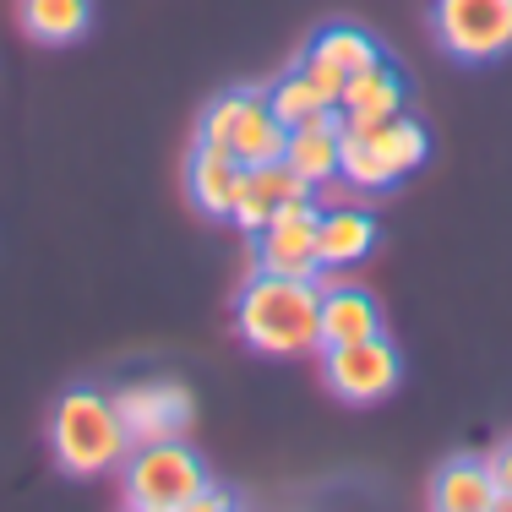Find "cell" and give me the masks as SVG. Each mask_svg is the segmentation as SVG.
I'll use <instances>...</instances> for the list:
<instances>
[{"label":"cell","instance_id":"obj_3","mask_svg":"<svg viewBox=\"0 0 512 512\" xmlns=\"http://www.w3.org/2000/svg\"><path fill=\"white\" fill-rule=\"evenodd\" d=\"M338 131H344L338 180L355 191H393L431 153V137H425L420 120H409V109L382 115V120H360V126H338Z\"/></svg>","mask_w":512,"mask_h":512},{"label":"cell","instance_id":"obj_1","mask_svg":"<svg viewBox=\"0 0 512 512\" xmlns=\"http://www.w3.org/2000/svg\"><path fill=\"white\" fill-rule=\"evenodd\" d=\"M316 306L322 284L316 278H284V273H256L235 300V333L256 355H306L316 349Z\"/></svg>","mask_w":512,"mask_h":512},{"label":"cell","instance_id":"obj_2","mask_svg":"<svg viewBox=\"0 0 512 512\" xmlns=\"http://www.w3.org/2000/svg\"><path fill=\"white\" fill-rule=\"evenodd\" d=\"M50 453L71 480L120 469L131 442H126V420H120L115 398L99 393V387H71V393H60V404L50 414Z\"/></svg>","mask_w":512,"mask_h":512},{"label":"cell","instance_id":"obj_12","mask_svg":"<svg viewBox=\"0 0 512 512\" xmlns=\"http://www.w3.org/2000/svg\"><path fill=\"white\" fill-rule=\"evenodd\" d=\"M235 186H240V158L218 142H191L186 158V197L197 213L207 218H229L235 207Z\"/></svg>","mask_w":512,"mask_h":512},{"label":"cell","instance_id":"obj_19","mask_svg":"<svg viewBox=\"0 0 512 512\" xmlns=\"http://www.w3.org/2000/svg\"><path fill=\"white\" fill-rule=\"evenodd\" d=\"M267 109H273L278 120H284L289 131L295 126H311V120H327V115H338V104L327 99L322 88H316V77H306V71H284V77L267 88Z\"/></svg>","mask_w":512,"mask_h":512},{"label":"cell","instance_id":"obj_20","mask_svg":"<svg viewBox=\"0 0 512 512\" xmlns=\"http://www.w3.org/2000/svg\"><path fill=\"white\" fill-rule=\"evenodd\" d=\"M246 99H251V88L218 93V99L202 109V120H197V142H218V148H229V131H235V120H240V109H246Z\"/></svg>","mask_w":512,"mask_h":512},{"label":"cell","instance_id":"obj_15","mask_svg":"<svg viewBox=\"0 0 512 512\" xmlns=\"http://www.w3.org/2000/svg\"><path fill=\"white\" fill-rule=\"evenodd\" d=\"M376 251V218L360 213V207H327L316 218V256L322 267H349L365 262Z\"/></svg>","mask_w":512,"mask_h":512},{"label":"cell","instance_id":"obj_22","mask_svg":"<svg viewBox=\"0 0 512 512\" xmlns=\"http://www.w3.org/2000/svg\"><path fill=\"white\" fill-rule=\"evenodd\" d=\"M485 463H491V480H496V491H502V496H512V442H502V447H496V453L485 458Z\"/></svg>","mask_w":512,"mask_h":512},{"label":"cell","instance_id":"obj_4","mask_svg":"<svg viewBox=\"0 0 512 512\" xmlns=\"http://www.w3.org/2000/svg\"><path fill=\"white\" fill-rule=\"evenodd\" d=\"M202 485H207L202 453L186 447L180 436L142 442L126 453V502L137 512H186Z\"/></svg>","mask_w":512,"mask_h":512},{"label":"cell","instance_id":"obj_16","mask_svg":"<svg viewBox=\"0 0 512 512\" xmlns=\"http://www.w3.org/2000/svg\"><path fill=\"white\" fill-rule=\"evenodd\" d=\"M431 502L442 512H491L496 502V480H491V463L485 458H447L431 480Z\"/></svg>","mask_w":512,"mask_h":512},{"label":"cell","instance_id":"obj_18","mask_svg":"<svg viewBox=\"0 0 512 512\" xmlns=\"http://www.w3.org/2000/svg\"><path fill=\"white\" fill-rule=\"evenodd\" d=\"M17 17H22V33L33 44H77L93 22V0H17Z\"/></svg>","mask_w":512,"mask_h":512},{"label":"cell","instance_id":"obj_9","mask_svg":"<svg viewBox=\"0 0 512 512\" xmlns=\"http://www.w3.org/2000/svg\"><path fill=\"white\" fill-rule=\"evenodd\" d=\"M382 60V50H376L371 33L349 28V22H333V28H322L316 39L306 44V55H300V71L306 77H316V88L327 93V99H344V82L360 77L365 66H376Z\"/></svg>","mask_w":512,"mask_h":512},{"label":"cell","instance_id":"obj_6","mask_svg":"<svg viewBox=\"0 0 512 512\" xmlns=\"http://www.w3.org/2000/svg\"><path fill=\"white\" fill-rule=\"evenodd\" d=\"M398 376H404V360H398V349L387 344L382 333L322 349V382L333 387V398H344V404H382L398 387Z\"/></svg>","mask_w":512,"mask_h":512},{"label":"cell","instance_id":"obj_17","mask_svg":"<svg viewBox=\"0 0 512 512\" xmlns=\"http://www.w3.org/2000/svg\"><path fill=\"white\" fill-rule=\"evenodd\" d=\"M284 148H289V126L267 109V93H251L235 131H229V153L240 164H273V158H284Z\"/></svg>","mask_w":512,"mask_h":512},{"label":"cell","instance_id":"obj_10","mask_svg":"<svg viewBox=\"0 0 512 512\" xmlns=\"http://www.w3.org/2000/svg\"><path fill=\"white\" fill-rule=\"evenodd\" d=\"M289 197H311V186L284 164V158H273V164H240V186H235L229 224L246 229V235H256V229H262Z\"/></svg>","mask_w":512,"mask_h":512},{"label":"cell","instance_id":"obj_7","mask_svg":"<svg viewBox=\"0 0 512 512\" xmlns=\"http://www.w3.org/2000/svg\"><path fill=\"white\" fill-rule=\"evenodd\" d=\"M316 191L311 197H289L256 229V273H284V278H316L322 273V256H316Z\"/></svg>","mask_w":512,"mask_h":512},{"label":"cell","instance_id":"obj_8","mask_svg":"<svg viewBox=\"0 0 512 512\" xmlns=\"http://www.w3.org/2000/svg\"><path fill=\"white\" fill-rule=\"evenodd\" d=\"M115 409L126 420V442H169V436H186L191 425V393L180 382H137L126 393H115Z\"/></svg>","mask_w":512,"mask_h":512},{"label":"cell","instance_id":"obj_5","mask_svg":"<svg viewBox=\"0 0 512 512\" xmlns=\"http://www.w3.org/2000/svg\"><path fill=\"white\" fill-rule=\"evenodd\" d=\"M431 33L458 66L512 55V0H431Z\"/></svg>","mask_w":512,"mask_h":512},{"label":"cell","instance_id":"obj_11","mask_svg":"<svg viewBox=\"0 0 512 512\" xmlns=\"http://www.w3.org/2000/svg\"><path fill=\"white\" fill-rule=\"evenodd\" d=\"M382 333V306L355 284H322V306H316V349H338L355 338Z\"/></svg>","mask_w":512,"mask_h":512},{"label":"cell","instance_id":"obj_13","mask_svg":"<svg viewBox=\"0 0 512 512\" xmlns=\"http://www.w3.org/2000/svg\"><path fill=\"white\" fill-rule=\"evenodd\" d=\"M284 164L295 169V175L306 180L311 191L333 186V180H338V164H344V131H338V115L311 120V126H295V131H289Z\"/></svg>","mask_w":512,"mask_h":512},{"label":"cell","instance_id":"obj_14","mask_svg":"<svg viewBox=\"0 0 512 512\" xmlns=\"http://www.w3.org/2000/svg\"><path fill=\"white\" fill-rule=\"evenodd\" d=\"M409 109V88L387 60L365 66L360 77L344 82V99H338V126H360V120H382V115H398Z\"/></svg>","mask_w":512,"mask_h":512},{"label":"cell","instance_id":"obj_21","mask_svg":"<svg viewBox=\"0 0 512 512\" xmlns=\"http://www.w3.org/2000/svg\"><path fill=\"white\" fill-rule=\"evenodd\" d=\"M229 507H235V491H224V485H202L186 512H229Z\"/></svg>","mask_w":512,"mask_h":512}]
</instances>
